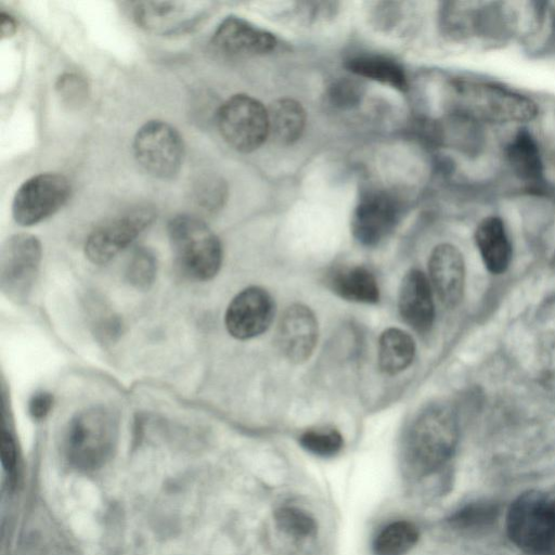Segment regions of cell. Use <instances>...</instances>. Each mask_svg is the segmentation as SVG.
Returning <instances> with one entry per match:
<instances>
[{
	"mask_svg": "<svg viewBox=\"0 0 555 555\" xmlns=\"http://www.w3.org/2000/svg\"><path fill=\"white\" fill-rule=\"evenodd\" d=\"M457 441V421L448 405L425 409L409 429L402 449L405 475L425 478L442 467L452 456Z\"/></svg>",
	"mask_w": 555,
	"mask_h": 555,
	"instance_id": "6da1fadb",
	"label": "cell"
},
{
	"mask_svg": "<svg viewBox=\"0 0 555 555\" xmlns=\"http://www.w3.org/2000/svg\"><path fill=\"white\" fill-rule=\"evenodd\" d=\"M449 89L451 112L462 119L509 124L530 121L538 114L530 98L493 82L459 78Z\"/></svg>",
	"mask_w": 555,
	"mask_h": 555,
	"instance_id": "7a4b0ae2",
	"label": "cell"
},
{
	"mask_svg": "<svg viewBox=\"0 0 555 555\" xmlns=\"http://www.w3.org/2000/svg\"><path fill=\"white\" fill-rule=\"evenodd\" d=\"M509 540L531 555L555 553V496L538 490L519 494L506 514Z\"/></svg>",
	"mask_w": 555,
	"mask_h": 555,
	"instance_id": "3957f363",
	"label": "cell"
},
{
	"mask_svg": "<svg viewBox=\"0 0 555 555\" xmlns=\"http://www.w3.org/2000/svg\"><path fill=\"white\" fill-rule=\"evenodd\" d=\"M169 241L181 271L197 281L212 279L222 262L218 236L199 218L179 215L168 223Z\"/></svg>",
	"mask_w": 555,
	"mask_h": 555,
	"instance_id": "277c9868",
	"label": "cell"
},
{
	"mask_svg": "<svg viewBox=\"0 0 555 555\" xmlns=\"http://www.w3.org/2000/svg\"><path fill=\"white\" fill-rule=\"evenodd\" d=\"M217 124L224 141L234 150L249 153L269 138L268 109L248 94H234L217 113Z\"/></svg>",
	"mask_w": 555,
	"mask_h": 555,
	"instance_id": "5b68a950",
	"label": "cell"
},
{
	"mask_svg": "<svg viewBox=\"0 0 555 555\" xmlns=\"http://www.w3.org/2000/svg\"><path fill=\"white\" fill-rule=\"evenodd\" d=\"M132 146L138 164L155 178H173L182 166V138L177 129L166 121L145 122L137 131Z\"/></svg>",
	"mask_w": 555,
	"mask_h": 555,
	"instance_id": "8992f818",
	"label": "cell"
},
{
	"mask_svg": "<svg viewBox=\"0 0 555 555\" xmlns=\"http://www.w3.org/2000/svg\"><path fill=\"white\" fill-rule=\"evenodd\" d=\"M70 195L66 177L55 172L27 179L16 191L12 215L21 225L36 224L57 211Z\"/></svg>",
	"mask_w": 555,
	"mask_h": 555,
	"instance_id": "52a82bcc",
	"label": "cell"
},
{
	"mask_svg": "<svg viewBox=\"0 0 555 555\" xmlns=\"http://www.w3.org/2000/svg\"><path fill=\"white\" fill-rule=\"evenodd\" d=\"M156 218L154 207L140 205L95 228L88 236L85 251L96 264L109 261L133 242Z\"/></svg>",
	"mask_w": 555,
	"mask_h": 555,
	"instance_id": "ba28073f",
	"label": "cell"
},
{
	"mask_svg": "<svg viewBox=\"0 0 555 555\" xmlns=\"http://www.w3.org/2000/svg\"><path fill=\"white\" fill-rule=\"evenodd\" d=\"M41 260V244L30 234H14L4 243L0 256V287L12 300L24 301L36 280Z\"/></svg>",
	"mask_w": 555,
	"mask_h": 555,
	"instance_id": "9c48e42d",
	"label": "cell"
},
{
	"mask_svg": "<svg viewBox=\"0 0 555 555\" xmlns=\"http://www.w3.org/2000/svg\"><path fill=\"white\" fill-rule=\"evenodd\" d=\"M116 429L115 415L106 408L93 406L77 413L66 430L69 456L77 462H96L109 450Z\"/></svg>",
	"mask_w": 555,
	"mask_h": 555,
	"instance_id": "30bf717a",
	"label": "cell"
},
{
	"mask_svg": "<svg viewBox=\"0 0 555 555\" xmlns=\"http://www.w3.org/2000/svg\"><path fill=\"white\" fill-rule=\"evenodd\" d=\"M399 214V205L391 195L369 191L361 196L352 214V235L361 245H378L393 230Z\"/></svg>",
	"mask_w": 555,
	"mask_h": 555,
	"instance_id": "8fae6325",
	"label": "cell"
},
{
	"mask_svg": "<svg viewBox=\"0 0 555 555\" xmlns=\"http://www.w3.org/2000/svg\"><path fill=\"white\" fill-rule=\"evenodd\" d=\"M274 315V301L262 287L249 286L229 304L224 324L231 336L249 339L267 331Z\"/></svg>",
	"mask_w": 555,
	"mask_h": 555,
	"instance_id": "7c38bea8",
	"label": "cell"
},
{
	"mask_svg": "<svg viewBox=\"0 0 555 555\" xmlns=\"http://www.w3.org/2000/svg\"><path fill=\"white\" fill-rule=\"evenodd\" d=\"M318 340V321L311 309L301 304L287 307L278 324L276 344L291 362L310 358Z\"/></svg>",
	"mask_w": 555,
	"mask_h": 555,
	"instance_id": "4fadbf2b",
	"label": "cell"
},
{
	"mask_svg": "<svg viewBox=\"0 0 555 555\" xmlns=\"http://www.w3.org/2000/svg\"><path fill=\"white\" fill-rule=\"evenodd\" d=\"M211 43L227 55L254 56L270 53L278 41L272 33L242 17L228 16L217 27Z\"/></svg>",
	"mask_w": 555,
	"mask_h": 555,
	"instance_id": "5bb4252c",
	"label": "cell"
},
{
	"mask_svg": "<svg viewBox=\"0 0 555 555\" xmlns=\"http://www.w3.org/2000/svg\"><path fill=\"white\" fill-rule=\"evenodd\" d=\"M428 271L439 300L448 308L459 305L465 286V263L461 251L449 243L437 245L430 254Z\"/></svg>",
	"mask_w": 555,
	"mask_h": 555,
	"instance_id": "9a60e30c",
	"label": "cell"
},
{
	"mask_svg": "<svg viewBox=\"0 0 555 555\" xmlns=\"http://www.w3.org/2000/svg\"><path fill=\"white\" fill-rule=\"evenodd\" d=\"M398 309L405 324L418 333L430 330L435 319L431 284L417 269L410 270L402 279Z\"/></svg>",
	"mask_w": 555,
	"mask_h": 555,
	"instance_id": "2e32d148",
	"label": "cell"
},
{
	"mask_svg": "<svg viewBox=\"0 0 555 555\" xmlns=\"http://www.w3.org/2000/svg\"><path fill=\"white\" fill-rule=\"evenodd\" d=\"M475 241L488 271L492 274L505 272L512 259V246L503 221L495 216L482 219L477 225Z\"/></svg>",
	"mask_w": 555,
	"mask_h": 555,
	"instance_id": "e0dca14e",
	"label": "cell"
},
{
	"mask_svg": "<svg viewBox=\"0 0 555 555\" xmlns=\"http://www.w3.org/2000/svg\"><path fill=\"white\" fill-rule=\"evenodd\" d=\"M328 285L339 297L360 304H375L379 299L376 278L365 267H343L333 270Z\"/></svg>",
	"mask_w": 555,
	"mask_h": 555,
	"instance_id": "ac0fdd59",
	"label": "cell"
},
{
	"mask_svg": "<svg viewBox=\"0 0 555 555\" xmlns=\"http://www.w3.org/2000/svg\"><path fill=\"white\" fill-rule=\"evenodd\" d=\"M269 138L282 145L296 142L306 125V112L296 100L284 98L272 102L268 107Z\"/></svg>",
	"mask_w": 555,
	"mask_h": 555,
	"instance_id": "d6986e66",
	"label": "cell"
},
{
	"mask_svg": "<svg viewBox=\"0 0 555 555\" xmlns=\"http://www.w3.org/2000/svg\"><path fill=\"white\" fill-rule=\"evenodd\" d=\"M512 171L522 181L539 184L543 181V163L539 146L526 129L519 130L505 150Z\"/></svg>",
	"mask_w": 555,
	"mask_h": 555,
	"instance_id": "ffe728a7",
	"label": "cell"
},
{
	"mask_svg": "<svg viewBox=\"0 0 555 555\" xmlns=\"http://www.w3.org/2000/svg\"><path fill=\"white\" fill-rule=\"evenodd\" d=\"M346 67L357 76L387 85L402 92L408 90L404 69L389 57L375 54L357 55L347 60Z\"/></svg>",
	"mask_w": 555,
	"mask_h": 555,
	"instance_id": "44dd1931",
	"label": "cell"
},
{
	"mask_svg": "<svg viewBox=\"0 0 555 555\" xmlns=\"http://www.w3.org/2000/svg\"><path fill=\"white\" fill-rule=\"evenodd\" d=\"M415 356V343L404 331L390 327L378 341V365L382 372L395 375L405 370Z\"/></svg>",
	"mask_w": 555,
	"mask_h": 555,
	"instance_id": "7402d4cb",
	"label": "cell"
},
{
	"mask_svg": "<svg viewBox=\"0 0 555 555\" xmlns=\"http://www.w3.org/2000/svg\"><path fill=\"white\" fill-rule=\"evenodd\" d=\"M417 526L405 519L385 525L374 537L372 551L374 555H406L418 542Z\"/></svg>",
	"mask_w": 555,
	"mask_h": 555,
	"instance_id": "603a6c76",
	"label": "cell"
},
{
	"mask_svg": "<svg viewBox=\"0 0 555 555\" xmlns=\"http://www.w3.org/2000/svg\"><path fill=\"white\" fill-rule=\"evenodd\" d=\"M273 521L283 535L294 541L312 539L318 532L315 518L298 506H280L273 513Z\"/></svg>",
	"mask_w": 555,
	"mask_h": 555,
	"instance_id": "cb8c5ba5",
	"label": "cell"
},
{
	"mask_svg": "<svg viewBox=\"0 0 555 555\" xmlns=\"http://www.w3.org/2000/svg\"><path fill=\"white\" fill-rule=\"evenodd\" d=\"M299 443L309 453L321 457H331L340 452L344 447V438L335 428H313L300 435Z\"/></svg>",
	"mask_w": 555,
	"mask_h": 555,
	"instance_id": "d4e9b609",
	"label": "cell"
},
{
	"mask_svg": "<svg viewBox=\"0 0 555 555\" xmlns=\"http://www.w3.org/2000/svg\"><path fill=\"white\" fill-rule=\"evenodd\" d=\"M156 271L157 261L154 254L145 247H140L133 251L126 275L131 285L146 289L153 284Z\"/></svg>",
	"mask_w": 555,
	"mask_h": 555,
	"instance_id": "484cf974",
	"label": "cell"
},
{
	"mask_svg": "<svg viewBox=\"0 0 555 555\" xmlns=\"http://www.w3.org/2000/svg\"><path fill=\"white\" fill-rule=\"evenodd\" d=\"M363 85L353 78H339L331 83L327 90L330 103L340 109L358 106L363 98Z\"/></svg>",
	"mask_w": 555,
	"mask_h": 555,
	"instance_id": "4316f807",
	"label": "cell"
},
{
	"mask_svg": "<svg viewBox=\"0 0 555 555\" xmlns=\"http://www.w3.org/2000/svg\"><path fill=\"white\" fill-rule=\"evenodd\" d=\"M227 195L224 182L218 177H204L194 188V201L206 211H216L222 207Z\"/></svg>",
	"mask_w": 555,
	"mask_h": 555,
	"instance_id": "83f0119b",
	"label": "cell"
},
{
	"mask_svg": "<svg viewBox=\"0 0 555 555\" xmlns=\"http://www.w3.org/2000/svg\"><path fill=\"white\" fill-rule=\"evenodd\" d=\"M495 515L493 506L481 504H469L454 512L448 522L457 530H469L487 524Z\"/></svg>",
	"mask_w": 555,
	"mask_h": 555,
	"instance_id": "f1b7e54d",
	"label": "cell"
},
{
	"mask_svg": "<svg viewBox=\"0 0 555 555\" xmlns=\"http://www.w3.org/2000/svg\"><path fill=\"white\" fill-rule=\"evenodd\" d=\"M62 101L68 105L81 104L88 95L87 81L76 74L62 75L55 85Z\"/></svg>",
	"mask_w": 555,
	"mask_h": 555,
	"instance_id": "f546056e",
	"label": "cell"
},
{
	"mask_svg": "<svg viewBox=\"0 0 555 555\" xmlns=\"http://www.w3.org/2000/svg\"><path fill=\"white\" fill-rule=\"evenodd\" d=\"M397 2H379L374 10L373 18L378 27L388 28L396 24L400 16Z\"/></svg>",
	"mask_w": 555,
	"mask_h": 555,
	"instance_id": "4dcf8cb0",
	"label": "cell"
},
{
	"mask_svg": "<svg viewBox=\"0 0 555 555\" xmlns=\"http://www.w3.org/2000/svg\"><path fill=\"white\" fill-rule=\"evenodd\" d=\"M53 397L46 391L36 392L28 402V412L34 420L44 418L51 411Z\"/></svg>",
	"mask_w": 555,
	"mask_h": 555,
	"instance_id": "1f68e13d",
	"label": "cell"
},
{
	"mask_svg": "<svg viewBox=\"0 0 555 555\" xmlns=\"http://www.w3.org/2000/svg\"><path fill=\"white\" fill-rule=\"evenodd\" d=\"M1 463L5 470H12L16 463V449L13 438L8 433H2L0 442Z\"/></svg>",
	"mask_w": 555,
	"mask_h": 555,
	"instance_id": "d6a6232c",
	"label": "cell"
},
{
	"mask_svg": "<svg viewBox=\"0 0 555 555\" xmlns=\"http://www.w3.org/2000/svg\"><path fill=\"white\" fill-rule=\"evenodd\" d=\"M16 30L15 20L4 12L1 13L0 17V33L2 37H10L14 35Z\"/></svg>",
	"mask_w": 555,
	"mask_h": 555,
	"instance_id": "836d02e7",
	"label": "cell"
}]
</instances>
